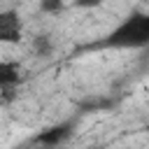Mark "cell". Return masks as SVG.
Returning a JSON list of instances; mask_svg holds the SVG:
<instances>
[{
    "mask_svg": "<svg viewBox=\"0 0 149 149\" xmlns=\"http://www.w3.org/2000/svg\"><path fill=\"white\" fill-rule=\"evenodd\" d=\"M70 133H72V126H70V123H56V126H51V128L42 130V133L35 137V142H37V144H42V147L54 149V147L63 144V142L70 137Z\"/></svg>",
    "mask_w": 149,
    "mask_h": 149,
    "instance_id": "obj_3",
    "label": "cell"
},
{
    "mask_svg": "<svg viewBox=\"0 0 149 149\" xmlns=\"http://www.w3.org/2000/svg\"><path fill=\"white\" fill-rule=\"evenodd\" d=\"M86 149H98V147H86Z\"/></svg>",
    "mask_w": 149,
    "mask_h": 149,
    "instance_id": "obj_8",
    "label": "cell"
},
{
    "mask_svg": "<svg viewBox=\"0 0 149 149\" xmlns=\"http://www.w3.org/2000/svg\"><path fill=\"white\" fill-rule=\"evenodd\" d=\"M21 81V65L16 61H0V91L14 88Z\"/></svg>",
    "mask_w": 149,
    "mask_h": 149,
    "instance_id": "obj_4",
    "label": "cell"
},
{
    "mask_svg": "<svg viewBox=\"0 0 149 149\" xmlns=\"http://www.w3.org/2000/svg\"><path fill=\"white\" fill-rule=\"evenodd\" d=\"M107 47L114 49H142L149 47V12L128 14L105 40Z\"/></svg>",
    "mask_w": 149,
    "mask_h": 149,
    "instance_id": "obj_1",
    "label": "cell"
},
{
    "mask_svg": "<svg viewBox=\"0 0 149 149\" xmlns=\"http://www.w3.org/2000/svg\"><path fill=\"white\" fill-rule=\"evenodd\" d=\"M19 42H21L19 14L12 9L0 12V44H19Z\"/></svg>",
    "mask_w": 149,
    "mask_h": 149,
    "instance_id": "obj_2",
    "label": "cell"
},
{
    "mask_svg": "<svg viewBox=\"0 0 149 149\" xmlns=\"http://www.w3.org/2000/svg\"><path fill=\"white\" fill-rule=\"evenodd\" d=\"M144 130H147V133H149V123H147V126H144Z\"/></svg>",
    "mask_w": 149,
    "mask_h": 149,
    "instance_id": "obj_7",
    "label": "cell"
},
{
    "mask_svg": "<svg viewBox=\"0 0 149 149\" xmlns=\"http://www.w3.org/2000/svg\"><path fill=\"white\" fill-rule=\"evenodd\" d=\"M40 9L42 12H49V14H58L63 9V2L61 0H44V2H40Z\"/></svg>",
    "mask_w": 149,
    "mask_h": 149,
    "instance_id": "obj_6",
    "label": "cell"
},
{
    "mask_svg": "<svg viewBox=\"0 0 149 149\" xmlns=\"http://www.w3.org/2000/svg\"><path fill=\"white\" fill-rule=\"evenodd\" d=\"M33 51H35L37 56L47 58V56L51 54V40H49V35H37V37L33 40Z\"/></svg>",
    "mask_w": 149,
    "mask_h": 149,
    "instance_id": "obj_5",
    "label": "cell"
}]
</instances>
